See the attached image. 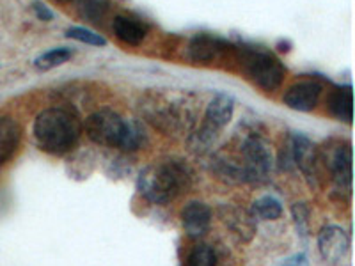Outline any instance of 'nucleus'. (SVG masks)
I'll return each mask as SVG.
<instances>
[{
	"label": "nucleus",
	"instance_id": "nucleus-1",
	"mask_svg": "<svg viewBox=\"0 0 355 266\" xmlns=\"http://www.w3.org/2000/svg\"><path fill=\"white\" fill-rule=\"evenodd\" d=\"M192 183V172L185 161L178 158L155 161L137 177L139 194L151 204H167L187 192Z\"/></svg>",
	"mask_w": 355,
	"mask_h": 266
},
{
	"label": "nucleus",
	"instance_id": "nucleus-2",
	"mask_svg": "<svg viewBox=\"0 0 355 266\" xmlns=\"http://www.w3.org/2000/svg\"><path fill=\"white\" fill-rule=\"evenodd\" d=\"M33 132L40 150L61 157L69 153L78 144L82 123L71 110L52 107L37 114Z\"/></svg>",
	"mask_w": 355,
	"mask_h": 266
},
{
	"label": "nucleus",
	"instance_id": "nucleus-3",
	"mask_svg": "<svg viewBox=\"0 0 355 266\" xmlns=\"http://www.w3.org/2000/svg\"><path fill=\"white\" fill-rule=\"evenodd\" d=\"M85 133L94 144L117 148L123 151L141 150L146 135L135 121H125L109 109L96 110L85 119Z\"/></svg>",
	"mask_w": 355,
	"mask_h": 266
},
{
	"label": "nucleus",
	"instance_id": "nucleus-4",
	"mask_svg": "<svg viewBox=\"0 0 355 266\" xmlns=\"http://www.w3.org/2000/svg\"><path fill=\"white\" fill-rule=\"evenodd\" d=\"M234 114V100L227 94H217L206 107L205 121L201 128L190 137V148L196 153H205L211 142L218 137V133L231 123Z\"/></svg>",
	"mask_w": 355,
	"mask_h": 266
},
{
	"label": "nucleus",
	"instance_id": "nucleus-5",
	"mask_svg": "<svg viewBox=\"0 0 355 266\" xmlns=\"http://www.w3.org/2000/svg\"><path fill=\"white\" fill-rule=\"evenodd\" d=\"M243 66L249 78L263 91H275L281 87L286 68L277 57L259 48L243 50Z\"/></svg>",
	"mask_w": 355,
	"mask_h": 266
},
{
	"label": "nucleus",
	"instance_id": "nucleus-6",
	"mask_svg": "<svg viewBox=\"0 0 355 266\" xmlns=\"http://www.w3.org/2000/svg\"><path fill=\"white\" fill-rule=\"evenodd\" d=\"M239 163L243 170L245 183H261L270 176L274 167V154L270 145L261 137H247L240 145Z\"/></svg>",
	"mask_w": 355,
	"mask_h": 266
},
{
	"label": "nucleus",
	"instance_id": "nucleus-7",
	"mask_svg": "<svg viewBox=\"0 0 355 266\" xmlns=\"http://www.w3.org/2000/svg\"><path fill=\"white\" fill-rule=\"evenodd\" d=\"M291 142V154H293L295 167L304 174L307 185L311 188H318L323 179V161L322 153L318 151L313 142L302 135V133H295L290 137Z\"/></svg>",
	"mask_w": 355,
	"mask_h": 266
},
{
	"label": "nucleus",
	"instance_id": "nucleus-8",
	"mask_svg": "<svg viewBox=\"0 0 355 266\" xmlns=\"http://www.w3.org/2000/svg\"><path fill=\"white\" fill-rule=\"evenodd\" d=\"M323 169H327L334 190L341 197L352 192V148L348 142L332 145L325 154H322Z\"/></svg>",
	"mask_w": 355,
	"mask_h": 266
},
{
	"label": "nucleus",
	"instance_id": "nucleus-9",
	"mask_svg": "<svg viewBox=\"0 0 355 266\" xmlns=\"http://www.w3.org/2000/svg\"><path fill=\"white\" fill-rule=\"evenodd\" d=\"M323 87L315 80H302L288 87L283 96V103L297 112H311L315 110L322 98Z\"/></svg>",
	"mask_w": 355,
	"mask_h": 266
},
{
	"label": "nucleus",
	"instance_id": "nucleus-10",
	"mask_svg": "<svg viewBox=\"0 0 355 266\" xmlns=\"http://www.w3.org/2000/svg\"><path fill=\"white\" fill-rule=\"evenodd\" d=\"M318 250L325 261L331 265H338L347 258L348 250H350V238L341 227H323L318 234Z\"/></svg>",
	"mask_w": 355,
	"mask_h": 266
},
{
	"label": "nucleus",
	"instance_id": "nucleus-11",
	"mask_svg": "<svg viewBox=\"0 0 355 266\" xmlns=\"http://www.w3.org/2000/svg\"><path fill=\"white\" fill-rule=\"evenodd\" d=\"M185 233L190 238H199L208 233L211 224V210L210 206L201 201H192L185 204V208L180 213Z\"/></svg>",
	"mask_w": 355,
	"mask_h": 266
},
{
	"label": "nucleus",
	"instance_id": "nucleus-12",
	"mask_svg": "<svg viewBox=\"0 0 355 266\" xmlns=\"http://www.w3.org/2000/svg\"><path fill=\"white\" fill-rule=\"evenodd\" d=\"M227 48V43L217 36L198 34L189 44V59L194 62H211Z\"/></svg>",
	"mask_w": 355,
	"mask_h": 266
},
{
	"label": "nucleus",
	"instance_id": "nucleus-13",
	"mask_svg": "<svg viewBox=\"0 0 355 266\" xmlns=\"http://www.w3.org/2000/svg\"><path fill=\"white\" fill-rule=\"evenodd\" d=\"M114 34L117 36V39L123 41L126 44H132V46H137L148 36V27L144 24H141L135 18L130 17H116L114 18Z\"/></svg>",
	"mask_w": 355,
	"mask_h": 266
},
{
	"label": "nucleus",
	"instance_id": "nucleus-14",
	"mask_svg": "<svg viewBox=\"0 0 355 266\" xmlns=\"http://www.w3.org/2000/svg\"><path fill=\"white\" fill-rule=\"evenodd\" d=\"M20 142V128L9 117H0V163H4Z\"/></svg>",
	"mask_w": 355,
	"mask_h": 266
},
{
	"label": "nucleus",
	"instance_id": "nucleus-15",
	"mask_svg": "<svg viewBox=\"0 0 355 266\" xmlns=\"http://www.w3.org/2000/svg\"><path fill=\"white\" fill-rule=\"evenodd\" d=\"M329 110L338 121L352 123V87L334 89L329 96Z\"/></svg>",
	"mask_w": 355,
	"mask_h": 266
},
{
	"label": "nucleus",
	"instance_id": "nucleus-16",
	"mask_svg": "<svg viewBox=\"0 0 355 266\" xmlns=\"http://www.w3.org/2000/svg\"><path fill=\"white\" fill-rule=\"evenodd\" d=\"M73 55H75V52L68 48V46H57V48L41 53L34 61V66L41 69V71H49V69H53L57 66H62L64 62H68Z\"/></svg>",
	"mask_w": 355,
	"mask_h": 266
},
{
	"label": "nucleus",
	"instance_id": "nucleus-17",
	"mask_svg": "<svg viewBox=\"0 0 355 266\" xmlns=\"http://www.w3.org/2000/svg\"><path fill=\"white\" fill-rule=\"evenodd\" d=\"M250 215L254 217V220H277L283 215V206L275 197L265 195V197L254 201Z\"/></svg>",
	"mask_w": 355,
	"mask_h": 266
},
{
	"label": "nucleus",
	"instance_id": "nucleus-18",
	"mask_svg": "<svg viewBox=\"0 0 355 266\" xmlns=\"http://www.w3.org/2000/svg\"><path fill=\"white\" fill-rule=\"evenodd\" d=\"M309 208L306 206V202H295V204L291 206V217H293L295 229H297L300 238H307V236H309Z\"/></svg>",
	"mask_w": 355,
	"mask_h": 266
},
{
	"label": "nucleus",
	"instance_id": "nucleus-19",
	"mask_svg": "<svg viewBox=\"0 0 355 266\" xmlns=\"http://www.w3.org/2000/svg\"><path fill=\"white\" fill-rule=\"evenodd\" d=\"M230 224L240 236H245V240L252 238L254 234V217L247 211H236L234 215H231Z\"/></svg>",
	"mask_w": 355,
	"mask_h": 266
},
{
	"label": "nucleus",
	"instance_id": "nucleus-20",
	"mask_svg": "<svg viewBox=\"0 0 355 266\" xmlns=\"http://www.w3.org/2000/svg\"><path fill=\"white\" fill-rule=\"evenodd\" d=\"M217 254L208 245H198L189 256L187 266H217Z\"/></svg>",
	"mask_w": 355,
	"mask_h": 266
},
{
	"label": "nucleus",
	"instance_id": "nucleus-21",
	"mask_svg": "<svg viewBox=\"0 0 355 266\" xmlns=\"http://www.w3.org/2000/svg\"><path fill=\"white\" fill-rule=\"evenodd\" d=\"M66 37L75 41H80L85 44H93V46H105L107 39L101 34L94 33V30H89L84 27H71L66 30Z\"/></svg>",
	"mask_w": 355,
	"mask_h": 266
},
{
	"label": "nucleus",
	"instance_id": "nucleus-22",
	"mask_svg": "<svg viewBox=\"0 0 355 266\" xmlns=\"http://www.w3.org/2000/svg\"><path fill=\"white\" fill-rule=\"evenodd\" d=\"M59 2H75V4H78L80 8H84V12L87 15V17H94V15H98L100 12V0H59Z\"/></svg>",
	"mask_w": 355,
	"mask_h": 266
},
{
	"label": "nucleus",
	"instance_id": "nucleus-23",
	"mask_svg": "<svg viewBox=\"0 0 355 266\" xmlns=\"http://www.w3.org/2000/svg\"><path fill=\"white\" fill-rule=\"evenodd\" d=\"M34 12H36V17L43 21H50L53 18V12L50 11L49 6H44L43 2H34L33 4Z\"/></svg>",
	"mask_w": 355,
	"mask_h": 266
},
{
	"label": "nucleus",
	"instance_id": "nucleus-24",
	"mask_svg": "<svg viewBox=\"0 0 355 266\" xmlns=\"http://www.w3.org/2000/svg\"><path fill=\"white\" fill-rule=\"evenodd\" d=\"M281 266H309V259H307L306 254L300 252V254H295L291 258H288Z\"/></svg>",
	"mask_w": 355,
	"mask_h": 266
},
{
	"label": "nucleus",
	"instance_id": "nucleus-25",
	"mask_svg": "<svg viewBox=\"0 0 355 266\" xmlns=\"http://www.w3.org/2000/svg\"><path fill=\"white\" fill-rule=\"evenodd\" d=\"M279 52H290V43H279Z\"/></svg>",
	"mask_w": 355,
	"mask_h": 266
}]
</instances>
